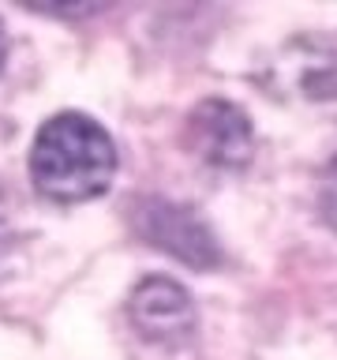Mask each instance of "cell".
I'll return each mask as SVG.
<instances>
[{"label":"cell","mask_w":337,"mask_h":360,"mask_svg":"<svg viewBox=\"0 0 337 360\" xmlns=\"http://www.w3.org/2000/svg\"><path fill=\"white\" fill-rule=\"evenodd\" d=\"M117 173V146L86 112H56L30 146V180L53 202H90L105 195Z\"/></svg>","instance_id":"6da1fadb"},{"label":"cell","mask_w":337,"mask_h":360,"mask_svg":"<svg viewBox=\"0 0 337 360\" xmlns=\"http://www.w3.org/2000/svg\"><path fill=\"white\" fill-rule=\"evenodd\" d=\"M131 221H135V233L146 244L161 248V252H168L180 263H187L195 270H210L221 263L218 236L210 233V225L195 210L176 207V202H165V199H143V202H135Z\"/></svg>","instance_id":"7a4b0ae2"},{"label":"cell","mask_w":337,"mask_h":360,"mask_svg":"<svg viewBox=\"0 0 337 360\" xmlns=\"http://www.w3.org/2000/svg\"><path fill=\"white\" fill-rule=\"evenodd\" d=\"M187 143L195 146L202 162L236 169L251 158V120L232 101L206 98L187 117Z\"/></svg>","instance_id":"3957f363"},{"label":"cell","mask_w":337,"mask_h":360,"mask_svg":"<svg viewBox=\"0 0 337 360\" xmlns=\"http://www.w3.org/2000/svg\"><path fill=\"white\" fill-rule=\"evenodd\" d=\"M128 315L135 330L157 345H184L195 330V308H191L187 289L168 278L139 281L128 300Z\"/></svg>","instance_id":"277c9868"},{"label":"cell","mask_w":337,"mask_h":360,"mask_svg":"<svg viewBox=\"0 0 337 360\" xmlns=\"http://www.w3.org/2000/svg\"><path fill=\"white\" fill-rule=\"evenodd\" d=\"M319 210L322 221L337 233V158L330 162V169L322 173V188H319Z\"/></svg>","instance_id":"5b68a950"},{"label":"cell","mask_w":337,"mask_h":360,"mask_svg":"<svg viewBox=\"0 0 337 360\" xmlns=\"http://www.w3.org/2000/svg\"><path fill=\"white\" fill-rule=\"evenodd\" d=\"M4 56H8V34H4V22H0V68H4Z\"/></svg>","instance_id":"8992f818"}]
</instances>
